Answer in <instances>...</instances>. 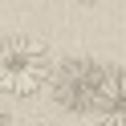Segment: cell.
I'll use <instances>...</instances> for the list:
<instances>
[{
  "label": "cell",
  "instance_id": "obj_1",
  "mask_svg": "<svg viewBox=\"0 0 126 126\" xmlns=\"http://www.w3.org/2000/svg\"><path fill=\"white\" fill-rule=\"evenodd\" d=\"M57 65L49 61L45 41L33 37H8L0 53V85L8 98H33L41 85H53Z\"/></svg>",
  "mask_w": 126,
  "mask_h": 126
},
{
  "label": "cell",
  "instance_id": "obj_2",
  "mask_svg": "<svg viewBox=\"0 0 126 126\" xmlns=\"http://www.w3.org/2000/svg\"><path fill=\"white\" fill-rule=\"evenodd\" d=\"M110 65L94 57H65L53 73V98H57L61 110L69 114H94L102 98V85H106Z\"/></svg>",
  "mask_w": 126,
  "mask_h": 126
},
{
  "label": "cell",
  "instance_id": "obj_3",
  "mask_svg": "<svg viewBox=\"0 0 126 126\" xmlns=\"http://www.w3.org/2000/svg\"><path fill=\"white\" fill-rule=\"evenodd\" d=\"M94 118H98V126H126V69L110 65Z\"/></svg>",
  "mask_w": 126,
  "mask_h": 126
}]
</instances>
